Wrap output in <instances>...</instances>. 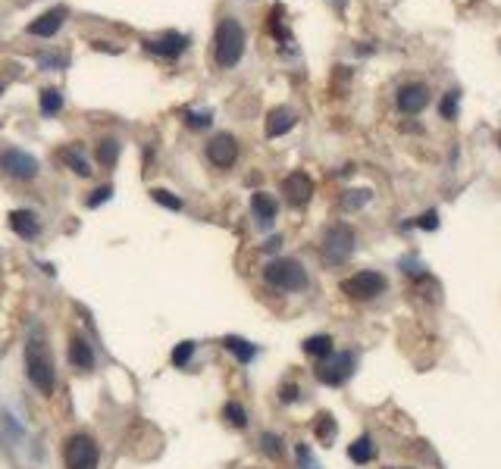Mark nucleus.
I'll return each instance as SVG.
<instances>
[{
	"label": "nucleus",
	"instance_id": "31",
	"mask_svg": "<svg viewBox=\"0 0 501 469\" xmlns=\"http://www.w3.org/2000/svg\"><path fill=\"white\" fill-rule=\"evenodd\" d=\"M417 225H420V229H426V232H436L439 229V213L436 210H426L423 216L417 219Z\"/></svg>",
	"mask_w": 501,
	"mask_h": 469
},
{
	"label": "nucleus",
	"instance_id": "18",
	"mask_svg": "<svg viewBox=\"0 0 501 469\" xmlns=\"http://www.w3.org/2000/svg\"><path fill=\"white\" fill-rule=\"evenodd\" d=\"M336 341H332V335H310V338L304 341V354L313 360H326L329 354H336Z\"/></svg>",
	"mask_w": 501,
	"mask_h": 469
},
{
	"label": "nucleus",
	"instance_id": "10",
	"mask_svg": "<svg viewBox=\"0 0 501 469\" xmlns=\"http://www.w3.org/2000/svg\"><path fill=\"white\" fill-rule=\"evenodd\" d=\"M398 110L401 113H411V116H417V113H423L426 106H430V88H426L423 82H407L398 88Z\"/></svg>",
	"mask_w": 501,
	"mask_h": 469
},
{
	"label": "nucleus",
	"instance_id": "30",
	"mask_svg": "<svg viewBox=\"0 0 501 469\" xmlns=\"http://www.w3.org/2000/svg\"><path fill=\"white\" fill-rule=\"evenodd\" d=\"M439 110H442V119H454V116H458V91L445 94V100H442V106H439Z\"/></svg>",
	"mask_w": 501,
	"mask_h": 469
},
{
	"label": "nucleus",
	"instance_id": "9",
	"mask_svg": "<svg viewBox=\"0 0 501 469\" xmlns=\"http://www.w3.org/2000/svg\"><path fill=\"white\" fill-rule=\"evenodd\" d=\"M207 160H210L217 169H229V166H235L238 160V141L229 135V132H219L217 138H210V144H207Z\"/></svg>",
	"mask_w": 501,
	"mask_h": 469
},
{
	"label": "nucleus",
	"instance_id": "32",
	"mask_svg": "<svg viewBox=\"0 0 501 469\" xmlns=\"http://www.w3.org/2000/svg\"><path fill=\"white\" fill-rule=\"evenodd\" d=\"M110 194H113V188L110 185H104V188H97L95 194H91L88 200H85V206H100L104 200H110Z\"/></svg>",
	"mask_w": 501,
	"mask_h": 469
},
{
	"label": "nucleus",
	"instance_id": "36",
	"mask_svg": "<svg viewBox=\"0 0 501 469\" xmlns=\"http://www.w3.org/2000/svg\"><path fill=\"white\" fill-rule=\"evenodd\" d=\"M392 469H407V466H392Z\"/></svg>",
	"mask_w": 501,
	"mask_h": 469
},
{
	"label": "nucleus",
	"instance_id": "2",
	"mask_svg": "<svg viewBox=\"0 0 501 469\" xmlns=\"http://www.w3.org/2000/svg\"><path fill=\"white\" fill-rule=\"evenodd\" d=\"M25 372H29L32 385L41 394H53L57 375H53V363H50V354H48V347H44V341L32 338L29 344H25Z\"/></svg>",
	"mask_w": 501,
	"mask_h": 469
},
{
	"label": "nucleus",
	"instance_id": "6",
	"mask_svg": "<svg viewBox=\"0 0 501 469\" xmlns=\"http://www.w3.org/2000/svg\"><path fill=\"white\" fill-rule=\"evenodd\" d=\"M385 276L383 272H373V270H364V272H354V276L342 279V294L351 300H373L385 291Z\"/></svg>",
	"mask_w": 501,
	"mask_h": 469
},
{
	"label": "nucleus",
	"instance_id": "12",
	"mask_svg": "<svg viewBox=\"0 0 501 469\" xmlns=\"http://www.w3.org/2000/svg\"><path fill=\"white\" fill-rule=\"evenodd\" d=\"M151 53H157V57H166V59H176L185 53V47H188V38L179 35V31H166V35L160 38H151V41H144Z\"/></svg>",
	"mask_w": 501,
	"mask_h": 469
},
{
	"label": "nucleus",
	"instance_id": "5",
	"mask_svg": "<svg viewBox=\"0 0 501 469\" xmlns=\"http://www.w3.org/2000/svg\"><path fill=\"white\" fill-rule=\"evenodd\" d=\"M63 460H66V469H97V460H100L97 441L88 432H76L63 444Z\"/></svg>",
	"mask_w": 501,
	"mask_h": 469
},
{
	"label": "nucleus",
	"instance_id": "15",
	"mask_svg": "<svg viewBox=\"0 0 501 469\" xmlns=\"http://www.w3.org/2000/svg\"><path fill=\"white\" fill-rule=\"evenodd\" d=\"M10 229L19 234V238H35L41 232V223L32 210H13L10 213Z\"/></svg>",
	"mask_w": 501,
	"mask_h": 469
},
{
	"label": "nucleus",
	"instance_id": "17",
	"mask_svg": "<svg viewBox=\"0 0 501 469\" xmlns=\"http://www.w3.org/2000/svg\"><path fill=\"white\" fill-rule=\"evenodd\" d=\"M69 363L76 366V370H82V372H91V370H95V354H91V344H88V341L72 338V344H69Z\"/></svg>",
	"mask_w": 501,
	"mask_h": 469
},
{
	"label": "nucleus",
	"instance_id": "8",
	"mask_svg": "<svg viewBox=\"0 0 501 469\" xmlns=\"http://www.w3.org/2000/svg\"><path fill=\"white\" fill-rule=\"evenodd\" d=\"M0 169L10 178H16V182H32V178L38 176V160L32 157V153L10 147V150L0 153Z\"/></svg>",
	"mask_w": 501,
	"mask_h": 469
},
{
	"label": "nucleus",
	"instance_id": "3",
	"mask_svg": "<svg viewBox=\"0 0 501 469\" xmlns=\"http://www.w3.org/2000/svg\"><path fill=\"white\" fill-rule=\"evenodd\" d=\"M263 279H266V285L279 288V291H301V288H307V270L291 257L266 263Z\"/></svg>",
	"mask_w": 501,
	"mask_h": 469
},
{
	"label": "nucleus",
	"instance_id": "29",
	"mask_svg": "<svg viewBox=\"0 0 501 469\" xmlns=\"http://www.w3.org/2000/svg\"><path fill=\"white\" fill-rule=\"evenodd\" d=\"M191 357H195V341H182V344L172 351V366H185Z\"/></svg>",
	"mask_w": 501,
	"mask_h": 469
},
{
	"label": "nucleus",
	"instance_id": "7",
	"mask_svg": "<svg viewBox=\"0 0 501 469\" xmlns=\"http://www.w3.org/2000/svg\"><path fill=\"white\" fill-rule=\"evenodd\" d=\"M313 372L323 385H345L354 372V354H329L326 360H320Z\"/></svg>",
	"mask_w": 501,
	"mask_h": 469
},
{
	"label": "nucleus",
	"instance_id": "33",
	"mask_svg": "<svg viewBox=\"0 0 501 469\" xmlns=\"http://www.w3.org/2000/svg\"><path fill=\"white\" fill-rule=\"evenodd\" d=\"M188 125L191 129H207V125H210V116H207V113H188Z\"/></svg>",
	"mask_w": 501,
	"mask_h": 469
},
{
	"label": "nucleus",
	"instance_id": "25",
	"mask_svg": "<svg viewBox=\"0 0 501 469\" xmlns=\"http://www.w3.org/2000/svg\"><path fill=\"white\" fill-rule=\"evenodd\" d=\"M313 428H317V438L323 441V444H329V441L336 438V419H332L329 413H320L317 426H313Z\"/></svg>",
	"mask_w": 501,
	"mask_h": 469
},
{
	"label": "nucleus",
	"instance_id": "28",
	"mask_svg": "<svg viewBox=\"0 0 501 469\" xmlns=\"http://www.w3.org/2000/svg\"><path fill=\"white\" fill-rule=\"evenodd\" d=\"M151 197L157 200L160 206H166V210H182V200H179L172 191H166V188H153V191H151Z\"/></svg>",
	"mask_w": 501,
	"mask_h": 469
},
{
	"label": "nucleus",
	"instance_id": "4",
	"mask_svg": "<svg viewBox=\"0 0 501 469\" xmlns=\"http://www.w3.org/2000/svg\"><path fill=\"white\" fill-rule=\"evenodd\" d=\"M354 229L351 225H345V223H338V225H329V229L323 232V244H320V251H323V260L329 266H342V263H348L351 260V253H354Z\"/></svg>",
	"mask_w": 501,
	"mask_h": 469
},
{
	"label": "nucleus",
	"instance_id": "1",
	"mask_svg": "<svg viewBox=\"0 0 501 469\" xmlns=\"http://www.w3.org/2000/svg\"><path fill=\"white\" fill-rule=\"evenodd\" d=\"M245 53V29L235 19H223L213 35V59L219 69H232Z\"/></svg>",
	"mask_w": 501,
	"mask_h": 469
},
{
	"label": "nucleus",
	"instance_id": "20",
	"mask_svg": "<svg viewBox=\"0 0 501 469\" xmlns=\"http://www.w3.org/2000/svg\"><path fill=\"white\" fill-rule=\"evenodd\" d=\"M223 347L229 354H235L238 360H242V363H251L254 357H257V347L251 344V341H245V338H238V335H229V338L223 341Z\"/></svg>",
	"mask_w": 501,
	"mask_h": 469
},
{
	"label": "nucleus",
	"instance_id": "23",
	"mask_svg": "<svg viewBox=\"0 0 501 469\" xmlns=\"http://www.w3.org/2000/svg\"><path fill=\"white\" fill-rule=\"evenodd\" d=\"M223 419L229 422V426H235V428H245L248 426V410H245L242 404H235V400H229V404L223 407Z\"/></svg>",
	"mask_w": 501,
	"mask_h": 469
},
{
	"label": "nucleus",
	"instance_id": "27",
	"mask_svg": "<svg viewBox=\"0 0 501 469\" xmlns=\"http://www.w3.org/2000/svg\"><path fill=\"white\" fill-rule=\"evenodd\" d=\"M260 451L266 454V457H282V441H279V435H273V432H263L260 435Z\"/></svg>",
	"mask_w": 501,
	"mask_h": 469
},
{
	"label": "nucleus",
	"instance_id": "16",
	"mask_svg": "<svg viewBox=\"0 0 501 469\" xmlns=\"http://www.w3.org/2000/svg\"><path fill=\"white\" fill-rule=\"evenodd\" d=\"M251 210H254V216H257L260 225H273L279 206H276V200H273L266 191H254L251 194Z\"/></svg>",
	"mask_w": 501,
	"mask_h": 469
},
{
	"label": "nucleus",
	"instance_id": "22",
	"mask_svg": "<svg viewBox=\"0 0 501 469\" xmlns=\"http://www.w3.org/2000/svg\"><path fill=\"white\" fill-rule=\"evenodd\" d=\"M95 157H97V163L100 166H116V160H119V141L116 138H107V141H100L97 144V150H95Z\"/></svg>",
	"mask_w": 501,
	"mask_h": 469
},
{
	"label": "nucleus",
	"instance_id": "34",
	"mask_svg": "<svg viewBox=\"0 0 501 469\" xmlns=\"http://www.w3.org/2000/svg\"><path fill=\"white\" fill-rule=\"evenodd\" d=\"M298 385H282V394H279V398H282V404H295L298 400Z\"/></svg>",
	"mask_w": 501,
	"mask_h": 469
},
{
	"label": "nucleus",
	"instance_id": "14",
	"mask_svg": "<svg viewBox=\"0 0 501 469\" xmlns=\"http://www.w3.org/2000/svg\"><path fill=\"white\" fill-rule=\"evenodd\" d=\"M66 19V6H53V10H48L44 16H38L35 22L29 25V35L35 38H53L60 31V25H63Z\"/></svg>",
	"mask_w": 501,
	"mask_h": 469
},
{
	"label": "nucleus",
	"instance_id": "21",
	"mask_svg": "<svg viewBox=\"0 0 501 469\" xmlns=\"http://www.w3.org/2000/svg\"><path fill=\"white\" fill-rule=\"evenodd\" d=\"M60 160H63L66 166H72V172H76V176H82V178L91 176V163L82 157V150H78V147H66V150L60 153Z\"/></svg>",
	"mask_w": 501,
	"mask_h": 469
},
{
	"label": "nucleus",
	"instance_id": "26",
	"mask_svg": "<svg viewBox=\"0 0 501 469\" xmlns=\"http://www.w3.org/2000/svg\"><path fill=\"white\" fill-rule=\"evenodd\" d=\"M60 106H63V94L53 91V88L41 91V113H44V116H57Z\"/></svg>",
	"mask_w": 501,
	"mask_h": 469
},
{
	"label": "nucleus",
	"instance_id": "24",
	"mask_svg": "<svg viewBox=\"0 0 501 469\" xmlns=\"http://www.w3.org/2000/svg\"><path fill=\"white\" fill-rule=\"evenodd\" d=\"M370 197H373V191H370V188H357V191H345L342 206H345V210H360L364 204H370Z\"/></svg>",
	"mask_w": 501,
	"mask_h": 469
},
{
	"label": "nucleus",
	"instance_id": "11",
	"mask_svg": "<svg viewBox=\"0 0 501 469\" xmlns=\"http://www.w3.org/2000/svg\"><path fill=\"white\" fill-rule=\"evenodd\" d=\"M282 194L291 206H304L313 197V178L307 172H291L282 178Z\"/></svg>",
	"mask_w": 501,
	"mask_h": 469
},
{
	"label": "nucleus",
	"instance_id": "13",
	"mask_svg": "<svg viewBox=\"0 0 501 469\" xmlns=\"http://www.w3.org/2000/svg\"><path fill=\"white\" fill-rule=\"evenodd\" d=\"M295 125H298V113L289 110V106H276V110L266 113V138H282Z\"/></svg>",
	"mask_w": 501,
	"mask_h": 469
},
{
	"label": "nucleus",
	"instance_id": "37",
	"mask_svg": "<svg viewBox=\"0 0 501 469\" xmlns=\"http://www.w3.org/2000/svg\"><path fill=\"white\" fill-rule=\"evenodd\" d=\"M0 94H4V85H0Z\"/></svg>",
	"mask_w": 501,
	"mask_h": 469
},
{
	"label": "nucleus",
	"instance_id": "19",
	"mask_svg": "<svg viewBox=\"0 0 501 469\" xmlns=\"http://www.w3.org/2000/svg\"><path fill=\"white\" fill-rule=\"evenodd\" d=\"M348 457L354 460V463H360V466L370 463V460L376 457V444H373L370 435H360L354 444H348Z\"/></svg>",
	"mask_w": 501,
	"mask_h": 469
},
{
	"label": "nucleus",
	"instance_id": "35",
	"mask_svg": "<svg viewBox=\"0 0 501 469\" xmlns=\"http://www.w3.org/2000/svg\"><path fill=\"white\" fill-rule=\"evenodd\" d=\"M263 247H266V251H270V253H273V251H279V247H282V238H279V234H276V238H270V241H266Z\"/></svg>",
	"mask_w": 501,
	"mask_h": 469
}]
</instances>
